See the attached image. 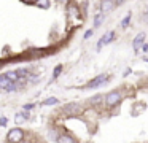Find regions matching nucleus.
I'll list each match as a JSON object with an SVG mask.
<instances>
[{
    "instance_id": "nucleus-11",
    "label": "nucleus",
    "mask_w": 148,
    "mask_h": 143,
    "mask_svg": "<svg viewBox=\"0 0 148 143\" xmlns=\"http://www.w3.org/2000/svg\"><path fill=\"white\" fill-rule=\"evenodd\" d=\"M27 116H29V114L24 113V111H23V113H18L16 116H14V122H16V124H23L24 121L27 119Z\"/></svg>"
},
{
    "instance_id": "nucleus-1",
    "label": "nucleus",
    "mask_w": 148,
    "mask_h": 143,
    "mask_svg": "<svg viewBox=\"0 0 148 143\" xmlns=\"http://www.w3.org/2000/svg\"><path fill=\"white\" fill-rule=\"evenodd\" d=\"M105 105L108 108H115V107H118L119 103L123 102V92L121 91H112V92H108V94L105 95Z\"/></svg>"
},
{
    "instance_id": "nucleus-6",
    "label": "nucleus",
    "mask_w": 148,
    "mask_h": 143,
    "mask_svg": "<svg viewBox=\"0 0 148 143\" xmlns=\"http://www.w3.org/2000/svg\"><path fill=\"white\" fill-rule=\"evenodd\" d=\"M145 38H147V35H145V32H140V34L135 35L134 41H132V48H134V51H138L142 46H143L145 43Z\"/></svg>"
},
{
    "instance_id": "nucleus-2",
    "label": "nucleus",
    "mask_w": 148,
    "mask_h": 143,
    "mask_svg": "<svg viewBox=\"0 0 148 143\" xmlns=\"http://www.w3.org/2000/svg\"><path fill=\"white\" fill-rule=\"evenodd\" d=\"M84 110V107L78 102H70V103H65L62 107V113L67 114V116H72V114H80L81 111Z\"/></svg>"
},
{
    "instance_id": "nucleus-7",
    "label": "nucleus",
    "mask_w": 148,
    "mask_h": 143,
    "mask_svg": "<svg viewBox=\"0 0 148 143\" xmlns=\"http://www.w3.org/2000/svg\"><path fill=\"white\" fill-rule=\"evenodd\" d=\"M115 0H102L100 2V13H103V14H107V13H110L113 8H115Z\"/></svg>"
},
{
    "instance_id": "nucleus-4",
    "label": "nucleus",
    "mask_w": 148,
    "mask_h": 143,
    "mask_svg": "<svg viewBox=\"0 0 148 143\" xmlns=\"http://www.w3.org/2000/svg\"><path fill=\"white\" fill-rule=\"evenodd\" d=\"M110 79V76L107 75V73H102V75H99V76H96V78H92L89 83L86 84V88H89V89H96V88H99V86H102V84H105L107 81Z\"/></svg>"
},
{
    "instance_id": "nucleus-24",
    "label": "nucleus",
    "mask_w": 148,
    "mask_h": 143,
    "mask_svg": "<svg viewBox=\"0 0 148 143\" xmlns=\"http://www.w3.org/2000/svg\"><path fill=\"white\" fill-rule=\"evenodd\" d=\"M145 18H147V19H148V8H147V16H145Z\"/></svg>"
},
{
    "instance_id": "nucleus-25",
    "label": "nucleus",
    "mask_w": 148,
    "mask_h": 143,
    "mask_svg": "<svg viewBox=\"0 0 148 143\" xmlns=\"http://www.w3.org/2000/svg\"><path fill=\"white\" fill-rule=\"evenodd\" d=\"M24 143H29V142H24Z\"/></svg>"
},
{
    "instance_id": "nucleus-23",
    "label": "nucleus",
    "mask_w": 148,
    "mask_h": 143,
    "mask_svg": "<svg viewBox=\"0 0 148 143\" xmlns=\"http://www.w3.org/2000/svg\"><path fill=\"white\" fill-rule=\"evenodd\" d=\"M124 2V0H118V2H116V5H119V3H123Z\"/></svg>"
},
{
    "instance_id": "nucleus-5",
    "label": "nucleus",
    "mask_w": 148,
    "mask_h": 143,
    "mask_svg": "<svg viewBox=\"0 0 148 143\" xmlns=\"http://www.w3.org/2000/svg\"><path fill=\"white\" fill-rule=\"evenodd\" d=\"M113 38H115V32L113 30H108V32H105V34L100 37V40L97 41V49H102L105 44H108L110 41H113Z\"/></svg>"
},
{
    "instance_id": "nucleus-20",
    "label": "nucleus",
    "mask_w": 148,
    "mask_h": 143,
    "mask_svg": "<svg viewBox=\"0 0 148 143\" xmlns=\"http://www.w3.org/2000/svg\"><path fill=\"white\" fill-rule=\"evenodd\" d=\"M142 51H143V53H148V44H147V43H143V46H142Z\"/></svg>"
},
{
    "instance_id": "nucleus-14",
    "label": "nucleus",
    "mask_w": 148,
    "mask_h": 143,
    "mask_svg": "<svg viewBox=\"0 0 148 143\" xmlns=\"http://www.w3.org/2000/svg\"><path fill=\"white\" fill-rule=\"evenodd\" d=\"M102 100H105V97H103V95H94V97L89 99V103L91 105H99Z\"/></svg>"
},
{
    "instance_id": "nucleus-12",
    "label": "nucleus",
    "mask_w": 148,
    "mask_h": 143,
    "mask_svg": "<svg viewBox=\"0 0 148 143\" xmlns=\"http://www.w3.org/2000/svg\"><path fill=\"white\" fill-rule=\"evenodd\" d=\"M103 13H97L96 16H94V27H100V24H102L103 21Z\"/></svg>"
},
{
    "instance_id": "nucleus-10",
    "label": "nucleus",
    "mask_w": 148,
    "mask_h": 143,
    "mask_svg": "<svg viewBox=\"0 0 148 143\" xmlns=\"http://www.w3.org/2000/svg\"><path fill=\"white\" fill-rule=\"evenodd\" d=\"M58 143H77V142H75V138L70 135H61L58 138Z\"/></svg>"
},
{
    "instance_id": "nucleus-15",
    "label": "nucleus",
    "mask_w": 148,
    "mask_h": 143,
    "mask_svg": "<svg viewBox=\"0 0 148 143\" xmlns=\"http://www.w3.org/2000/svg\"><path fill=\"white\" fill-rule=\"evenodd\" d=\"M131 18H132L131 13H127V14H126L124 18H123V21H121V27H123V29L127 27V25H129V22H131Z\"/></svg>"
},
{
    "instance_id": "nucleus-18",
    "label": "nucleus",
    "mask_w": 148,
    "mask_h": 143,
    "mask_svg": "<svg viewBox=\"0 0 148 143\" xmlns=\"http://www.w3.org/2000/svg\"><path fill=\"white\" fill-rule=\"evenodd\" d=\"M61 72H62V65H56L54 70H53V78H58L61 75Z\"/></svg>"
},
{
    "instance_id": "nucleus-19",
    "label": "nucleus",
    "mask_w": 148,
    "mask_h": 143,
    "mask_svg": "<svg viewBox=\"0 0 148 143\" xmlns=\"http://www.w3.org/2000/svg\"><path fill=\"white\" fill-rule=\"evenodd\" d=\"M92 34H94V30H92V29H89V30H86V32H84V40H88V38H91V37H92Z\"/></svg>"
},
{
    "instance_id": "nucleus-9",
    "label": "nucleus",
    "mask_w": 148,
    "mask_h": 143,
    "mask_svg": "<svg viewBox=\"0 0 148 143\" xmlns=\"http://www.w3.org/2000/svg\"><path fill=\"white\" fill-rule=\"evenodd\" d=\"M5 76H7L10 81H13V83L19 81V75H18V72H14V70H11V72H7V73H5Z\"/></svg>"
},
{
    "instance_id": "nucleus-21",
    "label": "nucleus",
    "mask_w": 148,
    "mask_h": 143,
    "mask_svg": "<svg viewBox=\"0 0 148 143\" xmlns=\"http://www.w3.org/2000/svg\"><path fill=\"white\" fill-rule=\"evenodd\" d=\"M0 124H2V126H5V124H7V118H2V119H0Z\"/></svg>"
},
{
    "instance_id": "nucleus-8",
    "label": "nucleus",
    "mask_w": 148,
    "mask_h": 143,
    "mask_svg": "<svg viewBox=\"0 0 148 143\" xmlns=\"http://www.w3.org/2000/svg\"><path fill=\"white\" fill-rule=\"evenodd\" d=\"M11 84H13V81H10L5 75H0V89H2V91H7Z\"/></svg>"
},
{
    "instance_id": "nucleus-17",
    "label": "nucleus",
    "mask_w": 148,
    "mask_h": 143,
    "mask_svg": "<svg viewBox=\"0 0 148 143\" xmlns=\"http://www.w3.org/2000/svg\"><path fill=\"white\" fill-rule=\"evenodd\" d=\"M35 5L45 10V8H48V6H49V0H35Z\"/></svg>"
},
{
    "instance_id": "nucleus-3",
    "label": "nucleus",
    "mask_w": 148,
    "mask_h": 143,
    "mask_svg": "<svg viewBox=\"0 0 148 143\" xmlns=\"http://www.w3.org/2000/svg\"><path fill=\"white\" fill-rule=\"evenodd\" d=\"M7 140H8L10 143H21V142L24 140V132H23V129H19V127H13L11 130H8Z\"/></svg>"
},
{
    "instance_id": "nucleus-16",
    "label": "nucleus",
    "mask_w": 148,
    "mask_h": 143,
    "mask_svg": "<svg viewBox=\"0 0 148 143\" xmlns=\"http://www.w3.org/2000/svg\"><path fill=\"white\" fill-rule=\"evenodd\" d=\"M16 72H18V75H19V78H24V79L29 78V75H30L27 68H19V70H16Z\"/></svg>"
},
{
    "instance_id": "nucleus-13",
    "label": "nucleus",
    "mask_w": 148,
    "mask_h": 143,
    "mask_svg": "<svg viewBox=\"0 0 148 143\" xmlns=\"http://www.w3.org/2000/svg\"><path fill=\"white\" fill-rule=\"evenodd\" d=\"M56 103H59L58 97H48V99H45V102H43L45 107H51V105H56Z\"/></svg>"
},
{
    "instance_id": "nucleus-22",
    "label": "nucleus",
    "mask_w": 148,
    "mask_h": 143,
    "mask_svg": "<svg viewBox=\"0 0 148 143\" xmlns=\"http://www.w3.org/2000/svg\"><path fill=\"white\" fill-rule=\"evenodd\" d=\"M30 108H34V105H26V107H24V110H30Z\"/></svg>"
}]
</instances>
